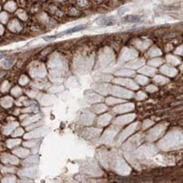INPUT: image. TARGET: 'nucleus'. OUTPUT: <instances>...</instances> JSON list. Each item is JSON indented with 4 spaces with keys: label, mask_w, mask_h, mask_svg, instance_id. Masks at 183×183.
Instances as JSON below:
<instances>
[{
    "label": "nucleus",
    "mask_w": 183,
    "mask_h": 183,
    "mask_svg": "<svg viewBox=\"0 0 183 183\" xmlns=\"http://www.w3.org/2000/svg\"><path fill=\"white\" fill-rule=\"evenodd\" d=\"M182 134L179 131H173L168 133L159 143V147L162 150H170L182 146Z\"/></svg>",
    "instance_id": "nucleus-1"
},
{
    "label": "nucleus",
    "mask_w": 183,
    "mask_h": 183,
    "mask_svg": "<svg viewBox=\"0 0 183 183\" xmlns=\"http://www.w3.org/2000/svg\"><path fill=\"white\" fill-rule=\"evenodd\" d=\"M111 165L112 169L115 170L116 172L122 175V176H128L131 172V168L128 165V164L122 160L121 157L116 156L111 159L110 157V163Z\"/></svg>",
    "instance_id": "nucleus-2"
},
{
    "label": "nucleus",
    "mask_w": 183,
    "mask_h": 183,
    "mask_svg": "<svg viewBox=\"0 0 183 183\" xmlns=\"http://www.w3.org/2000/svg\"><path fill=\"white\" fill-rule=\"evenodd\" d=\"M81 172L84 174H87L89 176H102L103 172L99 166L97 165V164L94 161H85L84 165L81 166Z\"/></svg>",
    "instance_id": "nucleus-3"
},
{
    "label": "nucleus",
    "mask_w": 183,
    "mask_h": 183,
    "mask_svg": "<svg viewBox=\"0 0 183 183\" xmlns=\"http://www.w3.org/2000/svg\"><path fill=\"white\" fill-rule=\"evenodd\" d=\"M157 152L158 150L154 145L146 144L138 149L135 152V155L139 159H144V158H149V157L154 156L156 155Z\"/></svg>",
    "instance_id": "nucleus-4"
},
{
    "label": "nucleus",
    "mask_w": 183,
    "mask_h": 183,
    "mask_svg": "<svg viewBox=\"0 0 183 183\" xmlns=\"http://www.w3.org/2000/svg\"><path fill=\"white\" fill-rule=\"evenodd\" d=\"M118 131H119V128L115 127V126L106 130V132L103 133L101 138V142L102 143H105V144H111L113 142L114 138L116 135V133H118Z\"/></svg>",
    "instance_id": "nucleus-5"
},
{
    "label": "nucleus",
    "mask_w": 183,
    "mask_h": 183,
    "mask_svg": "<svg viewBox=\"0 0 183 183\" xmlns=\"http://www.w3.org/2000/svg\"><path fill=\"white\" fill-rule=\"evenodd\" d=\"M166 129V124H160L152 128L147 134V139L149 141H155L164 133Z\"/></svg>",
    "instance_id": "nucleus-6"
},
{
    "label": "nucleus",
    "mask_w": 183,
    "mask_h": 183,
    "mask_svg": "<svg viewBox=\"0 0 183 183\" xmlns=\"http://www.w3.org/2000/svg\"><path fill=\"white\" fill-rule=\"evenodd\" d=\"M143 141V137L142 135L139 133V134H137V135H134L133 138H131L129 139L128 141L124 143L123 145V149L124 150H127V151H130V150H133L134 149L137 147Z\"/></svg>",
    "instance_id": "nucleus-7"
},
{
    "label": "nucleus",
    "mask_w": 183,
    "mask_h": 183,
    "mask_svg": "<svg viewBox=\"0 0 183 183\" xmlns=\"http://www.w3.org/2000/svg\"><path fill=\"white\" fill-rule=\"evenodd\" d=\"M138 122H136V123H133V124H132L131 126H129L127 128L125 129V130H123L122 133H121V134L119 135L118 137V139H117V143H122L128 136H130L133 133H134L136 131V129L138 128Z\"/></svg>",
    "instance_id": "nucleus-8"
},
{
    "label": "nucleus",
    "mask_w": 183,
    "mask_h": 183,
    "mask_svg": "<svg viewBox=\"0 0 183 183\" xmlns=\"http://www.w3.org/2000/svg\"><path fill=\"white\" fill-rule=\"evenodd\" d=\"M101 132V129L86 128L83 132V136L85 138H87L88 140H95L99 137V134Z\"/></svg>",
    "instance_id": "nucleus-9"
},
{
    "label": "nucleus",
    "mask_w": 183,
    "mask_h": 183,
    "mask_svg": "<svg viewBox=\"0 0 183 183\" xmlns=\"http://www.w3.org/2000/svg\"><path fill=\"white\" fill-rule=\"evenodd\" d=\"M39 170L36 167H30L26 169L21 170L19 171V175L24 177H29V178H35L38 176Z\"/></svg>",
    "instance_id": "nucleus-10"
},
{
    "label": "nucleus",
    "mask_w": 183,
    "mask_h": 183,
    "mask_svg": "<svg viewBox=\"0 0 183 183\" xmlns=\"http://www.w3.org/2000/svg\"><path fill=\"white\" fill-rule=\"evenodd\" d=\"M48 132V130L47 128H38L35 131H32L30 133H29L25 135V138L27 139V138H39V137H41V136L45 135Z\"/></svg>",
    "instance_id": "nucleus-11"
},
{
    "label": "nucleus",
    "mask_w": 183,
    "mask_h": 183,
    "mask_svg": "<svg viewBox=\"0 0 183 183\" xmlns=\"http://www.w3.org/2000/svg\"><path fill=\"white\" fill-rule=\"evenodd\" d=\"M111 93L114 95H117V96H121V97H126V98H129L131 96H133V93H131L130 91L125 90L122 88H118V87H113L111 89Z\"/></svg>",
    "instance_id": "nucleus-12"
},
{
    "label": "nucleus",
    "mask_w": 183,
    "mask_h": 183,
    "mask_svg": "<svg viewBox=\"0 0 183 183\" xmlns=\"http://www.w3.org/2000/svg\"><path fill=\"white\" fill-rule=\"evenodd\" d=\"M134 118H135V115H134V114H132V115H126L123 116L117 117L114 122H115L116 124L124 125V124H126V123H128V122H132Z\"/></svg>",
    "instance_id": "nucleus-13"
},
{
    "label": "nucleus",
    "mask_w": 183,
    "mask_h": 183,
    "mask_svg": "<svg viewBox=\"0 0 183 183\" xmlns=\"http://www.w3.org/2000/svg\"><path fill=\"white\" fill-rule=\"evenodd\" d=\"M1 160L5 164H11V165H17L19 163V160L13 155L9 154H4L1 156Z\"/></svg>",
    "instance_id": "nucleus-14"
},
{
    "label": "nucleus",
    "mask_w": 183,
    "mask_h": 183,
    "mask_svg": "<svg viewBox=\"0 0 183 183\" xmlns=\"http://www.w3.org/2000/svg\"><path fill=\"white\" fill-rule=\"evenodd\" d=\"M137 56V52L133 50H131V49H128V48H125L122 52V55H121V58L122 60L126 61V60H128L131 59L133 57H134Z\"/></svg>",
    "instance_id": "nucleus-15"
},
{
    "label": "nucleus",
    "mask_w": 183,
    "mask_h": 183,
    "mask_svg": "<svg viewBox=\"0 0 183 183\" xmlns=\"http://www.w3.org/2000/svg\"><path fill=\"white\" fill-rule=\"evenodd\" d=\"M86 27V26L84 25H79V26H77L75 27L72 28V29H68L65 31H62L61 33H59L58 35H56V37H59V36H62V35H68L70 34V33H74V32H77V31H80L82 30H84V28Z\"/></svg>",
    "instance_id": "nucleus-16"
},
{
    "label": "nucleus",
    "mask_w": 183,
    "mask_h": 183,
    "mask_svg": "<svg viewBox=\"0 0 183 183\" xmlns=\"http://www.w3.org/2000/svg\"><path fill=\"white\" fill-rule=\"evenodd\" d=\"M97 23L101 26H113L116 23V19L115 17H106L97 21Z\"/></svg>",
    "instance_id": "nucleus-17"
},
{
    "label": "nucleus",
    "mask_w": 183,
    "mask_h": 183,
    "mask_svg": "<svg viewBox=\"0 0 183 183\" xmlns=\"http://www.w3.org/2000/svg\"><path fill=\"white\" fill-rule=\"evenodd\" d=\"M85 96L87 98V101L90 102L101 101L103 100V98H102L101 96H100L99 95H96L92 91H86L85 92Z\"/></svg>",
    "instance_id": "nucleus-18"
},
{
    "label": "nucleus",
    "mask_w": 183,
    "mask_h": 183,
    "mask_svg": "<svg viewBox=\"0 0 183 183\" xmlns=\"http://www.w3.org/2000/svg\"><path fill=\"white\" fill-rule=\"evenodd\" d=\"M134 108V105L133 104H127V105H122L120 106H117L114 108V111L116 113H122V112H126L129 111L131 110Z\"/></svg>",
    "instance_id": "nucleus-19"
},
{
    "label": "nucleus",
    "mask_w": 183,
    "mask_h": 183,
    "mask_svg": "<svg viewBox=\"0 0 183 183\" xmlns=\"http://www.w3.org/2000/svg\"><path fill=\"white\" fill-rule=\"evenodd\" d=\"M93 119H94V115H92L91 113L84 112V114L82 116L80 120L84 125H89L93 122Z\"/></svg>",
    "instance_id": "nucleus-20"
},
{
    "label": "nucleus",
    "mask_w": 183,
    "mask_h": 183,
    "mask_svg": "<svg viewBox=\"0 0 183 183\" xmlns=\"http://www.w3.org/2000/svg\"><path fill=\"white\" fill-rule=\"evenodd\" d=\"M116 83H118L120 84H125L126 86L128 87H130V88L133 89H137L138 86L136 85V84L134 82L131 81L129 79H116L115 80Z\"/></svg>",
    "instance_id": "nucleus-21"
},
{
    "label": "nucleus",
    "mask_w": 183,
    "mask_h": 183,
    "mask_svg": "<svg viewBox=\"0 0 183 183\" xmlns=\"http://www.w3.org/2000/svg\"><path fill=\"white\" fill-rule=\"evenodd\" d=\"M140 21V18L138 16H134V15H129L122 20V24H127V23H138Z\"/></svg>",
    "instance_id": "nucleus-22"
},
{
    "label": "nucleus",
    "mask_w": 183,
    "mask_h": 183,
    "mask_svg": "<svg viewBox=\"0 0 183 183\" xmlns=\"http://www.w3.org/2000/svg\"><path fill=\"white\" fill-rule=\"evenodd\" d=\"M13 153H14V155L19 156V157L25 158V157H26V156L29 155L30 151H29L28 149H24V148H19V149H14V151H13Z\"/></svg>",
    "instance_id": "nucleus-23"
},
{
    "label": "nucleus",
    "mask_w": 183,
    "mask_h": 183,
    "mask_svg": "<svg viewBox=\"0 0 183 183\" xmlns=\"http://www.w3.org/2000/svg\"><path fill=\"white\" fill-rule=\"evenodd\" d=\"M160 71L162 72L163 74H165L170 75V76H175L176 74V70L175 68L169 67V66H163Z\"/></svg>",
    "instance_id": "nucleus-24"
},
{
    "label": "nucleus",
    "mask_w": 183,
    "mask_h": 183,
    "mask_svg": "<svg viewBox=\"0 0 183 183\" xmlns=\"http://www.w3.org/2000/svg\"><path fill=\"white\" fill-rule=\"evenodd\" d=\"M111 116L109 115V114H106V115L101 116L98 119L97 123H98L100 126H106V125H107L109 123L110 120H111Z\"/></svg>",
    "instance_id": "nucleus-25"
},
{
    "label": "nucleus",
    "mask_w": 183,
    "mask_h": 183,
    "mask_svg": "<svg viewBox=\"0 0 183 183\" xmlns=\"http://www.w3.org/2000/svg\"><path fill=\"white\" fill-rule=\"evenodd\" d=\"M9 28L12 31H14V32H18L19 30H21V26L18 21L14 20V21H12L10 23H9Z\"/></svg>",
    "instance_id": "nucleus-26"
},
{
    "label": "nucleus",
    "mask_w": 183,
    "mask_h": 183,
    "mask_svg": "<svg viewBox=\"0 0 183 183\" xmlns=\"http://www.w3.org/2000/svg\"><path fill=\"white\" fill-rule=\"evenodd\" d=\"M39 161V158L37 155H33L30 158L26 159L24 162H23V165H35L37 164Z\"/></svg>",
    "instance_id": "nucleus-27"
},
{
    "label": "nucleus",
    "mask_w": 183,
    "mask_h": 183,
    "mask_svg": "<svg viewBox=\"0 0 183 183\" xmlns=\"http://www.w3.org/2000/svg\"><path fill=\"white\" fill-rule=\"evenodd\" d=\"M30 74L31 75L33 76V77H42V76H44L45 75V69L42 68H35L33 70H31V72H30Z\"/></svg>",
    "instance_id": "nucleus-28"
},
{
    "label": "nucleus",
    "mask_w": 183,
    "mask_h": 183,
    "mask_svg": "<svg viewBox=\"0 0 183 183\" xmlns=\"http://www.w3.org/2000/svg\"><path fill=\"white\" fill-rule=\"evenodd\" d=\"M17 126H18V122H12V123L9 124L4 128V133L6 134V135L9 134Z\"/></svg>",
    "instance_id": "nucleus-29"
},
{
    "label": "nucleus",
    "mask_w": 183,
    "mask_h": 183,
    "mask_svg": "<svg viewBox=\"0 0 183 183\" xmlns=\"http://www.w3.org/2000/svg\"><path fill=\"white\" fill-rule=\"evenodd\" d=\"M12 103H13V100L12 98L10 97H5L4 98L2 101H1V104L5 108H8V107H10L12 106Z\"/></svg>",
    "instance_id": "nucleus-30"
},
{
    "label": "nucleus",
    "mask_w": 183,
    "mask_h": 183,
    "mask_svg": "<svg viewBox=\"0 0 183 183\" xmlns=\"http://www.w3.org/2000/svg\"><path fill=\"white\" fill-rule=\"evenodd\" d=\"M98 92H101L103 94H107L109 91L108 84H98L97 87H95Z\"/></svg>",
    "instance_id": "nucleus-31"
},
{
    "label": "nucleus",
    "mask_w": 183,
    "mask_h": 183,
    "mask_svg": "<svg viewBox=\"0 0 183 183\" xmlns=\"http://www.w3.org/2000/svg\"><path fill=\"white\" fill-rule=\"evenodd\" d=\"M21 143V139H9L7 141V146L9 148H13L14 146H17Z\"/></svg>",
    "instance_id": "nucleus-32"
},
{
    "label": "nucleus",
    "mask_w": 183,
    "mask_h": 183,
    "mask_svg": "<svg viewBox=\"0 0 183 183\" xmlns=\"http://www.w3.org/2000/svg\"><path fill=\"white\" fill-rule=\"evenodd\" d=\"M143 62L142 60H136V61H133L132 62H130V63H128L127 66H128V68H138V67H140V66L143 64Z\"/></svg>",
    "instance_id": "nucleus-33"
},
{
    "label": "nucleus",
    "mask_w": 183,
    "mask_h": 183,
    "mask_svg": "<svg viewBox=\"0 0 183 183\" xmlns=\"http://www.w3.org/2000/svg\"><path fill=\"white\" fill-rule=\"evenodd\" d=\"M40 117H41V116L40 115H36V116H31V117L28 118L26 122H23V125H27V124H30V123H32V122H36V121H38V120H39V118H40Z\"/></svg>",
    "instance_id": "nucleus-34"
},
{
    "label": "nucleus",
    "mask_w": 183,
    "mask_h": 183,
    "mask_svg": "<svg viewBox=\"0 0 183 183\" xmlns=\"http://www.w3.org/2000/svg\"><path fill=\"white\" fill-rule=\"evenodd\" d=\"M140 73H142V74H146L149 75H153L155 73V69L145 67V68H142V69L140 70Z\"/></svg>",
    "instance_id": "nucleus-35"
},
{
    "label": "nucleus",
    "mask_w": 183,
    "mask_h": 183,
    "mask_svg": "<svg viewBox=\"0 0 183 183\" xmlns=\"http://www.w3.org/2000/svg\"><path fill=\"white\" fill-rule=\"evenodd\" d=\"M106 109H107V107L105 106L104 105H96V106H95L93 107V111H94L95 112H97V113H101L102 111H106Z\"/></svg>",
    "instance_id": "nucleus-36"
},
{
    "label": "nucleus",
    "mask_w": 183,
    "mask_h": 183,
    "mask_svg": "<svg viewBox=\"0 0 183 183\" xmlns=\"http://www.w3.org/2000/svg\"><path fill=\"white\" fill-rule=\"evenodd\" d=\"M2 183H16V178L14 176H7L2 180Z\"/></svg>",
    "instance_id": "nucleus-37"
},
{
    "label": "nucleus",
    "mask_w": 183,
    "mask_h": 183,
    "mask_svg": "<svg viewBox=\"0 0 183 183\" xmlns=\"http://www.w3.org/2000/svg\"><path fill=\"white\" fill-rule=\"evenodd\" d=\"M15 7H16V5H15V4L13 3V2H9V3H8L7 4L5 5V9L9 10V11H10V12H13L14 9H15Z\"/></svg>",
    "instance_id": "nucleus-38"
},
{
    "label": "nucleus",
    "mask_w": 183,
    "mask_h": 183,
    "mask_svg": "<svg viewBox=\"0 0 183 183\" xmlns=\"http://www.w3.org/2000/svg\"><path fill=\"white\" fill-rule=\"evenodd\" d=\"M13 62H14V61H13V60H10V59H6V60H4V61L2 62V65H3L4 68H9L10 67H12V65H13Z\"/></svg>",
    "instance_id": "nucleus-39"
},
{
    "label": "nucleus",
    "mask_w": 183,
    "mask_h": 183,
    "mask_svg": "<svg viewBox=\"0 0 183 183\" xmlns=\"http://www.w3.org/2000/svg\"><path fill=\"white\" fill-rule=\"evenodd\" d=\"M149 56L153 57V56H155V55L161 54V52H160V50H158V49H156V48H153V49H151V50L149 51Z\"/></svg>",
    "instance_id": "nucleus-40"
},
{
    "label": "nucleus",
    "mask_w": 183,
    "mask_h": 183,
    "mask_svg": "<svg viewBox=\"0 0 183 183\" xmlns=\"http://www.w3.org/2000/svg\"><path fill=\"white\" fill-rule=\"evenodd\" d=\"M155 81L158 82L159 84H162V83H165V82H168V79H165V78H163L161 76H157L155 78Z\"/></svg>",
    "instance_id": "nucleus-41"
},
{
    "label": "nucleus",
    "mask_w": 183,
    "mask_h": 183,
    "mask_svg": "<svg viewBox=\"0 0 183 183\" xmlns=\"http://www.w3.org/2000/svg\"><path fill=\"white\" fill-rule=\"evenodd\" d=\"M137 80L138 82L139 83V84H145V83H147L148 82V79L147 78H145V77H143V76H138L137 77Z\"/></svg>",
    "instance_id": "nucleus-42"
},
{
    "label": "nucleus",
    "mask_w": 183,
    "mask_h": 183,
    "mask_svg": "<svg viewBox=\"0 0 183 183\" xmlns=\"http://www.w3.org/2000/svg\"><path fill=\"white\" fill-rule=\"evenodd\" d=\"M8 20V15L6 13H1L0 14V21L2 22V23H6V21Z\"/></svg>",
    "instance_id": "nucleus-43"
},
{
    "label": "nucleus",
    "mask_w": 183,
    "mask_h": 183,
    "mask_svg": "<svg viewBox=\"0 0 183 183\" xmlns=\"http://www.w3.org/2000/svg\"><path fill=\"white\" fill-rule=\"evenodd\" d=\"M37 143V141H29V142H26L24 143V146H26V147H33L35 146V144Z\"/></svg>",
    "instance_id": "nucleus-44"
},
{
    "label": "nucleus",
    "mask_w": 183,
    "mask_h": 183,
    "mask_svg": "<svg viewBox=\"0 0 183 183\" xmlns=\"http://www.w3.org/2000/svg\"><path fill=\"white\" fill-rule=\"evenodd\" d=\"M24 133V130L22 128H18L14 133H13V136L14 137H17V136H21L22 134Z\"/></svg>",
    "instance_id": "nucleus-45"
},
{
    "label": "nucleus",
    "mask_w": 183,
    "mask_h": 183,
    "mask_svg": "<svg viewBox=\"0 0 183 183\" xmlns=\"http://www.w3.org/2000/svg\"><path fill=\"white\" fill-rule=\"evenodd\" d=\"M1 170H2L3 173H7V172H14V168H10V167H3Z\"/></svg>",
    "instance_id": "nucleus-46"
},
{
    "label": "nucleus",
    "mask_w": 183,
    "mask_h": 183,
    "mask_svg": "<svg viewBox=\"0 0 183 183\" xmlns=\"http://www.w3.org/2000/svg\"><path fill=\"white\" fill-rule=\"evenodd\" d=\"M21 93V89L19 88V87H15V88L12 89V94H13L14 95H15V96L19 95Z\"/></svg>",
    "instance_id": "nucleus-47"
},
{
    "label": "nucleus",
    "mask_w": 183,
    "mask_h": 183,
    "mask_svg": "<svg viewBox=\"0 0 183 183\" xmlns=\"http://www.w3.org/2000/svg\"><path fill=\"white\" fill-rule=\"evenodd\" d=\"M130 10V9L129 8H122V9H120L119 10H118V14L119 15H122L123 14H125L126 12H128Z\"/></svg>",
    "instance_id": "nucleus-48"
},
{
    "label": "nucleus",
    "mask_w": 183,
    "mask_h": 183,
    "mask_svg": "<svg viewBox=\"0 0 183 183\" xmlns=\"http://www.w3.org/2000/svg\"><path fill=\"white\" fill-rule=\"evenodd\" d=\"M122 101L121 100H116L115 98H108V100L106 101V102L108 103V104H113V103H116V102H122Z\"/></svg>",
    "instance_id": "nucleus-49"
},
{
    "label": "nucleus",
    "mask_w": 183,
    "mask_h": 183,
    "mask_svg": "<svg viewBox=\"0 0 183 183\" xmlns=\"http://www.w3.org/2000/svg\"><path fill=\"white\" fill-rule=\"evenodd\" d=\"M27 82H28V79L26 77V76H22V77L21 78V79H20V84H22V85H25Z\"/></svg>",
    "instance_id": "nucleus-50"
},
{
    "label": "nucleus",
    "mask_w": 183,
    "mask_h": 183,
    "mask_svg": "<svg viewBox=\"0 0 183 183\" xmlns=\"http://www.w3.org/2000/svg\"><path fill=\"white\" fill-rule=\"evenodd\" d=\"M18 15H19V17H20L21 19H22V20H26V14L24 13L23 10H19Z\"/></svg>",
    "instance_id": "nucleus-51"
},
{
    "label": "nucleus",
    "mask_w": 183,
    "mask_h": 183,
    "mask_svg": "<svg viewBox=\"0 0 183 183\" xmlns=\"http://www.w3.org/2000/svg\"><path fill=\"white\" fill-rule=\"evenodd\" d=\"M162 62V60H159L158 58L155 59V60H153V61L149 62V64H152V65H155V66H158L160 63Z\"/></svg>",
    "instance_id": "nucleus-52"
},
{
    "label": "nucleus",
    "mask_w": 183,
    "mask_h": 183,
    "mask_svg": "<svg viewBox=\"0 0 183 183\" xmlns=\"http://www.w3.org/2000/svg\"><path fill=\"white\" fill-rule=\"evenodd\" d=\"M9 83H8V82H4V83L3 84L2 87H1V89H2L3 91H6L8 89H9Z\"/></svg>",
    "instance_id": "nucleus-53"
},
{
    "label": "nucleus",
    "mask_w": 183,
    "mask_h": 183,
    "mask_svg": "<svg viewBox=\"0 0 183 183\" xmlns=\"http://www.w3.org/2000/svg\"><path fill=\"white\" fill-rule=\"evenodd\" d=\"M153 124V122H150V121H149V120H147V121H145L144 122V123H143V128L145 129V128H149V126H151Z\"/></svg>",
    "instance_id": "nucleus-54"
},
{
    "label": "nucleus",
    "mask_w": 183,
    "mask_h": 183,
    "mask_svg": "<svg viewBox=\"0 0 183 183\" xmlns=\"http://www.w3.org/2000/svg\"><path fill=\"white\" fill-rule=\"evenodd\" d=\"M19 183H32L30 181H26V180H22V181H20Z\"/></svg>",
    "instance_id": "nucleus-55"
},
{
    "label": "nucleus",
    "mask_w": 183,
    "mask_h": 183,
    "mask_svg": "<svg viewBox=\"0 0 183 183\" xmlns=\"http://www.w3.org/2000/svg\"><path fill=\"white\" fill-rule=\"evenodd\" d=\"M4 33V27L0 25V35H2Z\"/></svg>",
    "instance_id": "nucleus-56"
}]
</instances>
